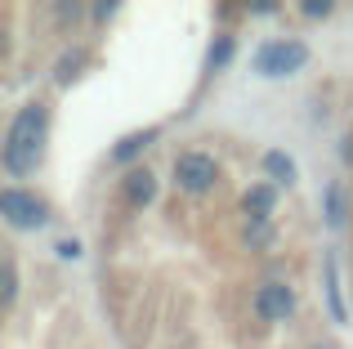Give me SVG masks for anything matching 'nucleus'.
<instances>
[{
  "mask_svg": "<svg viewBox=\"0 0 353 349\" xmlns=\"http://www.w3.org/2000/svg\"><path fill=\"white\" fill-rule=\"evenodd\" d=\"M327 219L331 224H345V192H340V183H327Z\"/></svg>",
  "mask_w": 353,
  "mask_h": 349,
  "instance_id": "obj_12",
  "label": "nucleus"
},
{
  "mask_svg": "<svg viewBox=\"0 0 353 349\" xmlns=\"http://www.w3.org/2000/svg\"><path fill=\"white\" fill-rule=\"evenodd\" d=\"M264 170L273 174L277 183H295V161L286 157V152H277V148H273V152H264Z\"/></svg>",
  "mask_w": 353,
  "mask_h": 349,
  "instance_id": "obj_9",
  "label": "nucleus"
},
{
  "mask_svg": "<svg viewBox=\"0 0 353 349\" xmlns=\"http://www.w3.org/2000/svg\"><path fill=\"white\" fill-rule=\"evenodd\" d=\"M241 206H246V219H268L277 206V188L273 183H250L246 192H241Z\"/></svg>",
  "mask_w": 353,
  "mask_h": 349,
  "instance_id": "obj_7",
  "label": "nucleus"
},
{
  "mask_svg": "<svg viewBox=\"0 0 353 349\" xmlns=\"http://www.w3.org/2000/svg\"><path fill=\"white\" fill-rule=\"evenodd\" d=\"M90 14H94V18H112V14H117V5H94Z\"/></svg>",
  "mask_w": 353,
  "mask_h": 349,
  "instance_id": "obj_18",
  "label": "nucleus"
},
{
  "mask_svg": "<svg viewBox=\"0 0 353 349\" xmlns=\"http://www.w3.org/2000/svg\"><path fill=\"white\" fill-rule=\"evenodd\" d=\"M125 201L130 206H152L157 201V174L148 166H130L125 170Z\"/></svg>",
  "mask_w": 353,
  "mask_h": 349,
  "instance_id": "obj_6",
  "label": "nucleus"
},
{
  "mask_svg": "<svg viewBox=\"0 0 353 349\" xmlns=\"http://www.w3.org/2000/svg\"><path fill=\"white\" fill-rule=\"evenodd\" d=\"M300 14H304V18H327V14H331V0H304Z\"/></svg>",
  "mask_w": 353,
  "mask_h": 349,
  "instance_id": "obj_16",
  "label": "nucleus"
},
{
  "mask_svg": "<svg viewBox=\"0 0 353 349\" xmlns=\"http://www.w3.org/2000/svg\"><path fill=\"white\" fill-rule=\"evenodd\" d=\"M255 314L264 318V323H282V318L295 314V291L286 287V282H264V287L255 291Z\"/></svg>",
  "mask_w": 353,
  "mask_h": 349,
  "instance_id": "obj_5",
  "label": "nucleus"
},
{
  "mask_svg": "<svg viewBox=\"0 0 353 349\" xmlns=\"http://www.w3.org/2000/svg\"><path fill=\"white\" fill-rule=\"evenodd\" d=\"M327 296H331V318H336V323H345V305H340V287H336V260L327 264Z\"/></svg>",
  "mask_w": 353,
  "mask_h": 349,
  "instance_id": "obj_13",
  "label": "nucleus"
},
{
  "mask_svg": "<svg viewBox=\"0 0 353 349\" xmlns=\"http://www.w3.org/2000/svg\"><path fill=\"white\" fill-rule=\"evenodd\" d=\"M0 215H5L14 228H45V224H50V206H45V197L23 192V188H5V192H0Z\"/></svg>",
  "mask_w": 353,
  "mask_h": 349,
  "instance_id": "obj_3",
  "label": "nucleus"
},
{
  "mask_svg": "<svg viewBox=\"0 0 353 349\" xmlns=\"http://www.w3.org/2000/svg\"><path fill=\"white\" fill-rule=\"evenodd\" d=\"M81 63H85V54H81V50L63 59V68H59V81H63V86H68V81H72V77H77V72H81Z\"/></svg>",
  "mask_w": 353,
  "mask_h": 349,
  "instance_id": "obj_14",
  "label": "nucleus"
},
{
  "mask_svg": "<svg viewBox=\"0 0 353 349\" xmlns=\"http://www.w3.org/2000/svg\"><path fill=\"white\" fill-rule=\"evenodd\" d=\"M59 255H63V260H77V255H81V242H72V237H68V242H59Z\"/></svg>",
  "mask_w": 353,
  "mask_h": 349,
  "instance_id": "obj_17",
  "label": "nucleus"
},
{
  "mask_svg": "<svg viewBox=\"0 0 353 349\" xmlns=\"http://www.w3.org/2000/svg\"><path fill=\"white\" fill-rule=\"evenodd\" d=\"M273 242V224H268V219H246V246H268Z\"/></svg>",
  "mask_w": 353,
  "mask_h": 349,
  "instance_id": "obj_11",
  "label": "nucleus"
},
{
  "mask_svg": "<svg viewBox=\"0 0 353 349\" xmlns=\"http://www.w3.org/2000/svg\"><path fill=\"white\" fill-rule=\"evenodd\" d=\"M219 179V166L215 157H206V152H179V161H174V183H179L183 192H210Z\"/></svg>",
  "mask_w": 353,
  "mask_h": 349,
  "instance_id": "obj_4",
  "label": "nucleus"
},
{
  "mask_svg": "<svg viewBox=\"0 0 353 349\" xmlns=\"http://www.w3.org/2000/svg\"><path fill=\"white\" fill-rule=\"evenodd\" d=\"M233 54H237V41H233V36H215V45H210V54H206V63H210V68H228V63H233Z\"/></svg>",
  "mask_w": 353,
  "mask_h": 349,
  "instance_id": "obj_10",
  "label": "nucleus"
},
{
  "mask_svg": "<svg viewBox=\"0 0 353 349\" xmlns=\"http://www.w3.org/2000/svg\"><path fill=\"white\" fill-rule=\"evenodd\" d=\"M304 63H309V45L295 41V36H277V41H264L255 50V72L259 77H295Z\"/></svg>",
  "mask_w": 353,
  "mask_h": 349,
  "instance_id": "obj_2",
  "label": "nucleus"
},
{
  "mask_svg": "<svg viewBox=\"0 0 353 349\" xmlns=\"http://www.w3.org/2000/svg\"><path fill=\"white\" fill-rule=\"evenodd\" d=\"M14 296H18V269H14V255L5 260V305H14Z\"/></svg>",
  "mask_w": 353,
  "mask_h": 349,
  "instance_id": "obj_15",
  "label": "nucleus"
},
{
  "mask_svg": "<svg viewBox=\"0 0 353 349\" xmlns=\"http://www.w3.org/2000/svg\"><path fill=\"white\" fill-rule=\"evenodd\" d=\"M152 143H157V130H134L130 139H121L112 148V161H117V166H130V161H134L143 148H152Z\"/></svg>",
  "mask_w": 353,
  "mask_h": 349,
  "instance_id": "obj_8",
  "label": "nucleus"
},
{
  "mask_svg": "<svg viewBox=\"0 0 353 349\" xmlns=\"http://www.w3.org/2000/svg\"><path fill=\"white\" fill-rule=\"evenodd\" d=\"M45 134H50V112L41 103H27L14 112L5 134V148H0V161H5V174L14 179H27L45 157Z\"/></svg>",
  "mask_w": 353,
  "mask_h": 349,
  "instance_id": "obj_1",
  "label": "nucleus"
}]
</instances>
